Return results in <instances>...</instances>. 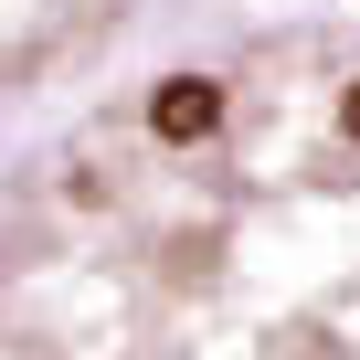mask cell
<instances>
[{
	"label": "cell",
	"instance_id": "obj_2",
	"mask_svg": "<svg viewBox=\"0 0 360 360\" xmlns=\"http://www.w3.org/2000/svg\"><path fill=\"white\" fill-rule=\"evenodd\" d=\"M127 0H0V96L32 85L43 64H64L75 43H96Z\"/></svg>",
	"mask_w": 360,
	"mask_h": 360
},
{
	"label": "cell",
	"instance_id": "obj_1",
	"mask_svg": "<svg viewBox=\"0 0 360 360\" xmlns=\"http://www.w3.org/2000/svg\"><path fill=\"white\" fill-rule=\"evenodd\" d=\"M0 360H360V32L148 75L32 148Z\"/></svg>",
	"mask_w": 360,
	"mask_h": 360
}]
</instances>
